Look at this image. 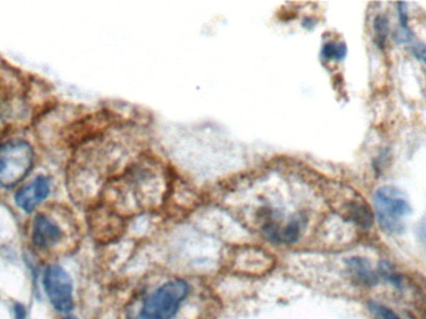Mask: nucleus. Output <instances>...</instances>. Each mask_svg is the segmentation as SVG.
Instances as JSON below:
<instances>
[{
  "label": "nucleus",
  "mask_w": 426,
  "mask_h": 319,
  "mask_svg": "<svg viewBox=\"0 0 426 319\" xmlns=\"http://www.w3.org/2000/svg\"><path fill=\"white\" fill-rule=\"evenodd\" d=\"M64 237L63 227L49 213H38L33 219L30 239L35 250L43 252L55 250Z\"/></svg>",
  "instance_id": "nucleus-5"
},
{
  "label": "nucleus",
  "mask_w": 426,
  "mask_h": 319,
  "mask_svg": "<svg viewBox=\"0 0 426 319\" xmlns=\"http://www.w3.org/2000/svg\"><path fill=\"white\" fill-rule=\"evenodd\" d=\"M64 319H77V318H76V317H74V316H68V317H65V318Z\"/></svg>",
  "instance_id": "nucleus-12"
},
{
  "label": "nucleus",
  "mask_w": 426,
  "mask_h": 319,
  "mask_svg": "<svg viewBox=\"0 0 426 319\" xmlns=\"http://www.w3.org/2000/svg\"><path fill=\"white\" fill-rule=\"evenodd\" d=\"M43 286L51 306L57 312L68 314L74 309V286L69 273L57 264L45 269Z\"/></svg>",
  "instance_id": "nucleus-4"
},
{
  "label": "nucleus",
  "mask_w": 426,
  "mask_h": 319,
  "mask_svg": "<svg viewBox=\"0 0 426 319\" xmlns=\"http://www.w3.org/2000/svg\"><path fill=\"white\" fill-rule=\"evenodd\" d=\"M323 57L326 59H334V60H343L346 55V48L344 44H337V43H328L324 45L322 51Z\"/></svg>",
  "instance_id": "nucleus-8"
},
{
  "label": "nucleus",
  "mask_w": 426,
  "mask_h": 319,
  "mask_svg": "<svg viewBox=\"0 0 426 319\" xmlns=\"http://www.w3.org/2000/svg\"><path fill=\"white\" fill-rule=\"evenodd\" d=\"M14 317L15 319H28V309L24 304L17 302L14 304Z\"/></svg>",
  "instance_id": "nucleus-10"
},
{
  "label": "nucleus",
  "mask_w": 426,
  "mask_h": 319,
  "mask_svg": "<svg viewBox=\"0 0 426 319\" xmlns=\"http://www.w3.org/2000/svg\"><path fill=\"white\" fill-rule=\"evenodd\" d=\"M376 219L385 231L399 233L404 230V221L411 215L407 197L398 188L384 186L374 194Z\"/></svg>",
  "instance_id": "nucleus-3"
},
{
  "label": "nucleus",
  "mask_w": 426,
  "mask_h": 319,
  "mask_svg": "<svg viewBox=\"0 0 426 319\" xmlns=\"http://www.w3.org/2000/svg\"><path fill=\"white\" fill-rule=\"evenodd\" d=\"M191 286L185 280H171L149 294L133 319H175L189 295Z\"/></svg>",
  "instance_id": "nucleus-1"
},
{
  "label": "nucleus",
  "mask_w": 426,
  "mask_h": 319,
  "mask_svg": "<svg viewBox=\"0 0 426 319\" xmlns=\"http://www.w3.org/2000/svg\"><path fill=\"white\" fill-rule=\"evenodd\" d=\"M369 308L376 319H400V317L393 309L384 306L382 303L370 302Z\"/></svg>",
  "instance_id": "nucleus-9"
},
{
  "label": "nucleus",
  "mask_w": 426,
  "mask_h": 319,
  "mask_svg": "<svg viewBox=\"0 0 426 319\" xmlns=\"http://www.w3.org/2000/svg\"><path fill=\"white\" fill-rule=\"evenodd\" d=\"M413 53L415 57L419 59L420 62L426 64V45L418 44L413 48Z\"/></svg>",
  "instance_id": "nucleus-11"
},
{
  "label": "nucleus",
  "mask_w": 426,
  "mask_h": 319,
  "mask_svg": "<svg viewBox=\"0 0 426 319\" xmlns=\"http://www.w3.org/2000/svg\"><path fill=\"white\" fill-rule=\"evenodd\" d=\"M51 180L48 176H38L15 194V205L26 213H32L50 194Z\"/></svg>",
  "instance_id": "nucleus-6"
},
{
  "label": "nucleus",
  "mask_w": 426,
  "mask_h": 319,
  "mask_svg": "<svg viewBox=\"0 0 426 319\" xmlns=\"http://www.w3.org/2000/svg\"><path fill=\"white\" fill-rule=\"evenodd\" d=\"M348 269L351 272L353 280H355L358 283L363 284V286H373L376 283V272L371 268L370 263L360 258V257H353L348 259Z\"/></svg>",
  "instance_id": "nucleus-7"
},
{
  "label": "nucleus",
  "mask_w": 426,
  "mask_h": 319,
  "mask_svg": "<svg viewBox=\"0 0 426 319\" xmlns=\"http://www.w3.org/2000/svg\"><path fill=\"white\" fill-rule=\"evenodd\" d=\"M35 152L26 140H9L0 144V188L10 190L32 171Z\"/></svg>",
  "instance_id": "nucleus-2"
}]
</instances>
